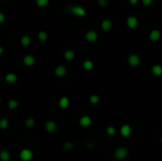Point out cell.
<instances>
[{
	"instance_id": "obj_13",
	"label": "cell",
	"mask_w": 162,
	"mask_h": 161,
	"mask_svg": "<svg viewBox=\"0 0 162 161\" xmlns=\"http://www.w3.org/2000/svg\"><path fill=\"white\" fill-rule=\"evenodd\" d=\"M101 27L102 30H105V32H107V30H110L111 28H112V22H111L109 19H104V20L101 22Z\"/></svg>"
},
{
	"instance_id": "obj_24",
	"label": "cell",
	"mask_w": 162,
	"mask_h": 161,
	"mask_svg": "<svg viewBox=\"0 0 162 161\" xmlns=\"http://www.w3.org/2000/svg\"><path fill=\"white\" fill-rule=\"evenodd\" d=\"M8 126H9V121L7 118H1V120H0V129H3V130L7 129Z\"/></svg>"
},
{
	"instance_id": "obj_25",
	"label": "cell",
	"mask_w": 162,
	"mask_h": 161,
	"mask_svg": "<svg viewBox=\"0 0 162 161\" xmlns=\"http://www.w3.org/2000/svg\"><path fill=\"white\" fill-rule=\"evenodd\" d=\"M37 6L40 8H44L45 6H47L48 4V0H35Z\"/></svg>"
},
{
	"instance_id": "obj_33",
	"label": "cell",
	"mask_w": 162,
	"mask_h": 161,
	"mask_svg": "<svg viewBox=\"0 0 162 161\" xmlns=\"http://www.w3.org/2000/svg\"><path fill=\"white\" fill-rule=\"evenodd\" d=\"M3 52H4V49L2 47H0V55H2Z\"/></svg>"
},
{
	"instance_id": "obj_14",
	"label": "cell",
	"mask_w": 162,
	"mask_h": 161,
	"mask_svg": "<svg viewBox=\"0 0 162 161\" xmlns=\"http://www.w3.org/2000/svg\"><path fill=\"white\" fill-rule=\"evenodd\" d=\"M5 81L10 84L14 83L17 81V77L15 74H13V73H8L5 77Z\"/></svg>"
},
{
	"instance_id": "obj_31",
	"label": "cell",
	"mask_w": 162,
	"mask_h": 161,
	"mask_svg": "<svg viewBox=\"0 0 162 161\" xmlns=\"http://www.w3.org/2000/svg\"><path fill=\"white\" fill-rule=\"evenodd\" d=\"M5 21V14L3 12H0V24L4 23Z\"/></svg>"
},
{
	"instance_id": "obj_17",
	"label": "cell",
	"mask_w": 162,
	"mask_h": 161,
	"mask_svg": "<svg viewBox=\"0 0 162 161\" xmlns=\"http://www.w3.org/2000/svg\"><path fill=\"white\" fill-rule=\"evenodd\" d=\"M152 73L156 77H159L162 74V67L159 64H155L152 67Z\"/></svg>"
},
{
	"instance_id": "obj_18",
	"label": "cell",
	"mask_w": 162,
	"mask_h": 161,
	"mask_svg": "<svg viewBox=\"0 0 162 161\" xmlns=\"http://www.w3.org/2000/svg\"><path fill=\"white\" fill-rule=\"evenodd\" d=\"M82 67H84V70H86V71H90V70L93 69L94 67V64L92 61L90 60H86L84 62V64H82Z\"/></svg>"
},
{
	"instance_id": "obj_8",
	"label": "cell",
	"mask_w": 162,
	"mask_h": 161,
	"mask_svg": "<svg viewBox=\"0 0 162 161\" xmlns=\"http://www.w3.org/2000/svg\"><path fill=\"white\" fill-rule=\"evenodd\" d=\"M55 74L57 77L62 78L67 75V67L65 66H58L55 68Z\"/></svg>"
},
{
	"instance_id": "obj_35",
	"label": "cell",
	"mask_w": 162,
	"mask_h": 161,
	"mask_svg": "<svg viewBox=\"0 0 162 161\" xmlns=\"http://www.w3.org/2000/svg\"><path fill=\"white\" fill-rule=\"evenodd\" d=\"M0 1H1V0H0Z\"/></svg>"
},
{
	"instance_id": "obj_3",
	"label": "cell",
	"mask_w": 162,
	"mask_h": 161,
	"mask_svg": "<svg viewBox=\"0 0 162 161\" xmlns=\"http://www.w3.org/2000/svg\"><path fill=\"white\" fill-rule=\"evenodd\" d=\"M19 157L22 161H30L33 158V152L30 149H23L20 152Z\"/></svg>"
},
{
	"instance_id": "obj_27",
	"label": "cell",
	"mask_w": 162,
	"mask_h": 161,
	"mask_svg": "<svg viewBox=\"0 0 162 161\" xmlns=\"http://www.w3.org/2000/svg\"><path fill=\"white\" fill-rule=\"evenodd\" d=\"M74 148V144L72 142H70V141H67L65 144H64V149L65 151H70V150H72Z\"/></svg>"
},
{
	"instance_id": "obj_26",
	"label": "cell",
	"mask_w": 162,
	"mask_h": 161,
	"mask_svg": "<svg viewBox=\"0 0 162 161\" xmlns=\"http://www.w3.org/2000/svg\"><path fill=\"white\" fill-rule=\"evenodd\" d=\"M89 101L92 104H97L99 101V98L98 95H91L89 98Z\"/></svg>"
},
{
	"instance_id": "obj_19",
	"label": "cell",
	"mask_w": 162,
	"mask_h": 161,
	"mask_svg": "<svg viewBox=\"0 0 162 161\" xmlns=\"http://www.w3.org/2000/svg\"><path fill=\"white\" fill-rule=\"evenodd\" d=\"M20 43H21V45H22L23 47H28V46H30V43H31V40H30V36H28V35L22 36V38L20 39Z\"/></svg>"
},
{
	"instance_id": "obj_32",
	"label": "cell",
	"mask_w": 162,
	"mask_h": 161,
	"mask_svg": "<svg viewBox=\"0 0 162 161\" xmlns=\"http://www.w3.org/2000/svg\"><path fill=\"white\" fill-rule=\"evenodd\" d=\"M138 0H129V3L131 5H136V4H138Z\"/></svg>"
},
{
	"instance_id": "obj_34",
	"label": "cell",
	"mask_w": 162,
	"mask_h": 161,
	"mask_svg": "<svg viewBox=\"0 0 162 161\" xmlns=\"http://www.w3.org/2000/svg\"><path fill=\"white\" fill-rule=\"evenodd\" d=\"M0 103H1V99H0Z\"/></svg>"
},
{
	"instance_id": "obj_9",
	"label": "cell",
	"mask_w": 162,
	"mask_h": 161,
	"mask_svg": "<svg viewBox=\"0 0 162 161\" xmlns=\"http://www.w3.org/2000/svg\"><path fill=\"white\" fill-rule=\"evenodd\" d=\"M45 130L48 132V133H54L56 131V129H57V126H56V123L54 122V121L52 120H48L45 122Z\"/></svg>"
},
{
	"instance_id": "obj_21",
	"label": "cell",
	"mask_w": 162,
	"mask_h": 161,
	"mask_svg": "<svg viewBox=\"0 0 162 161\" xmlns=\"http://www.w3.org/2000/svg\"><path fill=\"white\" fill-rule=\"evenodd\" d=\"M47 38H48V35H47V33L44 32V30H42V32H40L38 33V39L41 42H45L47 40Z\"/></svg>"
},
{
	"instance_id": "obj_4",
	"label": "cell",
	"mask_w": 162,
	"mask_h": 161,
	"mask_svg": "<svg viewBox=\"0 0 162 161\" xmlns=\"http://www.w3.org/2000/svg\"><path fill=\"white\" fill-rule=\"evenodd\" d=\"M127 62L131 66L135 67V66H138V64H140V58L136 54H131L129 57H128Z\"/></svg>"
},
{
	"instance_id": "obj_28",
	"label": "cell",
	"mask_w": 162,
	"mask_h": 161,
	"mask_svg": "<svg viewBox=\"0 0 162 161\" xmlns=\"http://www.w3.org/2000/svg\"><path fill=\"white\" fill-rule=\"evenodd\" d=\"M106 132H107V134L109 135H115V133H116V128H115V127H113V126H109L107 128Z\"/></svg>"
},
{
	"instance_id": "obj_6",
	"label": "cell",
	"mask_w": 162,
	"mask_h": 161,
	"mask_svg": "<svg viewBox=\"0 0 162 161\" xmlns=\"http://www.w3.org/2000/svg\"><path fill=\"white\" fill-rule=\"evenodd\" d=\"M97 39H98V33H97L95 30H88V32L85 33V40L87 42H95Z\"/></svg>"
},
{
	"instance_id": "obj_2",
	"label": "cell",
	"mask_w": 162,
	"mask_h": 161,
	"mask_svg": "<svg viewBox=\"0 0 162 161\" xmlns=\"http://www.w3.org/2000/svg\"><path fill=\"white\" fill-rule=\"evenodd\" d=\"M128 155V150L126 148H123V147H119L114 152V156L115 158L119 160H121V159H124L126 158Z\"/></svg>"
},
{
	"instance_id": "obj_10",
	"label": "cell",
	"mask_w": 162,
	"mask_h": 161,
	"mask_svg": "<svg viewBox=\"0 0 162 161\" xmlns=\"http://www.w3.org/2000/svg\"><path fill=\"white\" fill-rule=\"evenodd\" d=\"M160 35L161 33L159 32L158 30H153L152 32H150V35H149V38L151 41L153 42H156L159 40V38H160Z\"/></svg>"
},
{
	"instance_id": "obj_29",
	"label": "cell",
	"mask_w": 162,
	"mask_h": 161,
	"mask_svg": "<svg viewBox=\"0 0 162 161\" xmlns=\"http://www.w3.org/2000/svg\"><path fill=\"white\" fill-rule=\"evenodd\" d=\"M98 4H99V7L105 8V7H107L108 1H107V0H98Z\"/></svg>"
},
{
	"instance_id": "obj_20",
	"label": "cell",
	"mask_w": 162,
	"mask_h": 161,
	"mask_svg": "<svg viewBox=\"0 0 162 161\" xmlns=\"http://www.w3.org/2000/svg\"><path fill=\"white\" fill-rule=\"evenodd\" d=\"M74 56H75V54H74V51H73V50H70V49L67 50V51L65 52V54H64V57H65V59L67 61L73 60Z\"/></svg>"
},
{
	"instance_id": "obj_1",
	"label": "cell",
	"mask_w": 162,
	"mask_h": 161,
	"mask_svg": "<svg viewBox=\"0 0 162 161\" xmlns=\"http://www.w3.org/2000/svg\"><path fill=\"white\" fill-rule=\"evenodd\" d=\"M69 12L78 17H84L86 14V11L81 6H72L69 9Z\"/></svg>"
},
{
	"instance_id": "obj_12",
	"label": "cell",
	"mask_w": 162,
	"mask_h": 161,
	"mask_svg": "<svg viewBox=\"0 0 162 161\" xmlns=\"http://www.w3.org/2000/svg\"><path fill=\"white\" fill-rule=\"evenodd\" d=\"M91 124V118L89 116H82L80 118V125L82 127H87Z\"/></svg>"
},
{
	"instance_id": "obj_16",
	"label": "cell",
	"mask_w": 162,
	"mask_h": 161,
	"mask_svg": "<svg viewBox=\"0 0 162 161\" xmlns=\"http://www.w3.org/2000/svg\"><path fill=\"white\" fill-rule=\"evenodd\" d=\"M68 105H69V100H68V98L63 97V98L60 99V101H59V106L61 107L62 109L67 108Z\"/></svg>"
},
{
	"instance_id": "obj_22",
	"label": "cell",
	"mask_w": 162,
	"mask_h": 161,
	"mask_svg": "<svg viewBox=\"0 0 162 161\" xmlns=\"http://www.w3.org/2000/svg\"><path fill=\"white\" fill-rule=\"evenodd\" d=\"M25 124L28 128H31V127H33L34 124H35V120H34L33 118H28L27 120H25Z\"/></svg>"
},
{
	"instance_id": "obj_15",
	"label": "cell",
	"mask_w": 162,
	"mask_h": 161,
	"mask_svg": "<svg viewBox=\"0 0 162 161\" xmlns=\"http://www.w3.org/2000/svg\"><path fill=\"white\" fill-rule=\"evenodd\" d=\"M11 159V154L7 150H2L0 152V160L1 161H9Z\"/></svg>"
},
{
	"instance_id": "obj_7",
	"label": "cell",
	"mask_w": 162,
	"mask_h": 161,
	"mask_svg": "<svg viewBox=\"0 0 162 161\" xmlns=\"http://www.w3.org/2000/svg\"><path fill=\"white\" fill-rule=\"evenodd\" d=\"M131 133H132V129H131V127L128 125V124H124V125L121 126V134L122 137H130Z\"/></svg>"
},
{
	"instance_id": "obj_5",
	"label": "cell",
	"mask_w": 162,
	"mask_h": 161,
	"mask_svg": "<svg viewBox=\"0 0 162 161\" xmlns=\"http://www.w3.org/2000/svg\"><path fill=\"white\" fill-rule=\"evenodd\" d=\"M126 24L129 29H136L138 25V19L136 16H129L126 20Z\"/></svg>"
},
{
	"instance_id": "obj_23",
	"label": "cell",
	"mask_w": 162,
	"mask_h": 161,
	"mask_svg": "<svg viewBox=\"0 0 162 161\" xmlns=\"http://www.w3.org/2000/svg\"><path fill=\"white\" fill-rule=\"evenodd\" d=\"M17 106H18V101H15V100H10L8 103V107L10 108L11 110H13L17 108Z\"/></svg>"
},
{
	"instance_id": "obj_11",
	"label": "cell",
	"mask_w": 162,
	"mask_h": 161,
	"mask_svg": "<svg viewBox=\"0 0 162 161\" xmlns=\"http://www.w3.org/2000/svg\"><path fill=\"white\" fill-rule=\"evenodd\" d=\"M23 62H24V64L27 66H32L34 64H35V58L31 55H27L25 56L24 59H23Z\"/></svg>"
},
{
	"instance_id": "obj_30",
	"label": "cell",
	"mask_w": 162,
	"mask_h": 161,
	"mask_svg": "<svg viewBox=\"0 0 162 161\" xmlns=\"http://www.w3.org/2000/svg\"><path fill=\"white\" fill-rule=\"evenodd\" d=\"M152 2H153V0H141V3L144 7L150 6V5L152 4Z\"/></svg>"
}]
</instances>
